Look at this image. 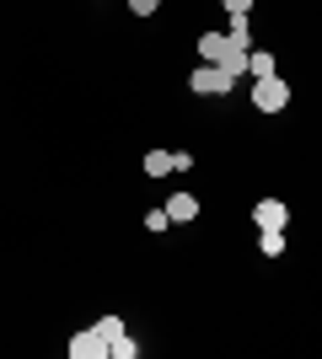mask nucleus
<instances>
[{
    "mask_svg": "<svg viewBox=\"0 0 322 359\" xmlns=\"http://www.w3.org/2000/svg\"><path fill=\"white\" fill-rule=\"evenodd\" d=\"M285 102H290V86H285L279 75H263L258 86H253V107H258V113H279Z\"/></svg>",
    "mask_w": 322,
    "mask_h": 359,
    "instance_id": "nucleus-1",
    "label": "nucleus"
},
{
    "mask_svg": "<svg viewBox=\"0 0 322 359\" xmlns=\"http://www.w3.org/2000/svg\"><path fill=\"white\" fill-rule=\"evenodd\" d=\"M188 91H199V97H226L231 91V75L220 65H199V70L188 75Z\"/></svg>",
    "mask_w": 322,
    "mask_h": 359,
    "instance_id": "nucleus-2",
    "label": "nucleus"
},
{
    "mask_svg": "<svg viewBox=\"0 0 322 359\" xmlns=\"http://www.w3.org/2000/svg\"><path fill=\"white\" fill-rule=\"evenodd\" d=\"M253 220H258V231H285L290 210H285V198H258V204H253Z\"/></svg>",
    "mask_w": 322,
    "mask_h": 359,
    "instance_id": "nucleus-3",
    "label": "nucleus"
},
{
    "mask_svg": "<svg viewBox=\"0 0 322 359\" xmlns=\"http://www.w3.org/2000/svg\"><path fill=\"white\" fill-rule=\"evenodd\" d=\"M102 354H107V344H102V332H97V327H86V332L70 338V359H102Z\"/></svg>",
    "mask_w": 322,
    "mask_h": 359,
    "instance_id": "nucleus-4",
    "label": "nucleus"
},
{
    "mask_svg": "<svg viewBox=\"0 0 322 359\" xmlns=\"http://www.w3.org/2000/svg\"><path fill=\"white\" fill-rule=\"evenodd\" d=\"M161 210H167L172 225H188V220H199V198H194V194H172Z\"/></svg>",
    "mask_w": 322,
    "mask_h": 359,
    "instance_id": "nucleus-5",
    "label": "nucleus"
},
{
    "mask_svg": "<svg viewBox=\"0 0 322 359\" xmlns=\"http://www.w3.org/2000/svg\"><path fill=\"white\" fill-rule=\"evenodd\" d=\"M220 70H226L231 81H236V75H247V48H242V43H231V38H226V54H220Z\"/></svg>",
    "mask_w": 322,
    "mask_h": 359,
    "instance_id": "nucleus-6",
    "label": "nucleus"
},
{
    "mask_svg": "<svg viewBox=\"0 0 322 359\" xmlns=\"http://www.w3.org/2000/svg\"><path fill=\"white\" fill-rule=\"evenodd\" d=\"M220 54H226V32H204L199 38V65H220Z\"/></svg>",
    "mask_w": 322,
    "mask_h": 359,
    "instance_id": "nucleus-7",
    "label": "nucleus"
},
{
    "mask_svg": "<svg viewBox=\"0 0 322 359\" xmlns=\"http://www.w3.org/2000/svg\"><path fill=\"white\" fill-rule=\"evenodd\" d=\"M247 75H253V81L274 75V54H269V48H247Z\"/></svg>",
    "mask_w": 322,
    "mask_h": 359,
    "instance_id": "nucleus-8",
    "label": "nucleus"
},
{
    "mask_svg": "<svg viewBox=\"0 0 322 359\" xmlns=\"http://www.w3.org/2000/svg\"><path fill=\"white\" fill-rule=\"evenodd\" d=\"M172 172V150H151L145 156V177H167Z\"/></svg>",
    "mask_w": 322,
    "mask_h": 359,
    "instance_id": "nucleus-9",
    "label": "nucleus"
},
{
    "mask_svg": "<svg viewBox=\"0 0 322 359\" xmlns=\"http://www.w3.org/2000/svg\"><path fill=\"white\" fill-rule=\"evenodd\" d=\"M258 252L263 257H279V252H285V231H258Z\"/></svg>",
    "mask_w": 322,
    "mask_h": 359,
    "instance_id": "nucleus-10",
    "label": "nucleus"
},
{
    "mask_svg": "<svg viewBox=\"0 0 322 359\" xmlns=\"http://www.w3.org/2000/svg\"><path fill=\"white\" fill-rule=\"evenodd\" d=\"M107 354H113V359H140V344L129 338V332H119V338L107 344Z\"/></svg>",
    "mask_w": 322,
    "mask_h": 359,
    "instance_id": "nucleus-11",
    "label": "nucleus"
},
{
    "mask_svg": "<svg viewBox=\"0 0 322 359\" xmlns=\"http://www.w3.org/2000/svg\"><path fill=\"white\" fill-rule=\"evenodd\" d=\"M97 332H102V344H113V338L123 332V322H119V316H102V322H97Z\"/></svg>",
    "mask_w": 322,
    "mask_h": 359,
    "instance_id": "nucleus-12",
    "label": "nucleus"
},
{
    "mask_svg": "<svg viewBox=\"0 0 322 359\" xmlns=\"http://www.w3.org/2000/svg\"><path fill=\"white\" fill-rule=\"evenodd\" d=\"M167 225H172L167 210H151V215H145V231H167Z\"/></svg>",
    "mask_w": 322,
    "mask_h": 359,
    "instance_id": "nucleus-13",
    "label": "nucleus"
},
{
    "mask_svg": "<svg viewBox=\"0 0 322 359\" xmlns=\"http://www.w3.org/2000/svg\"><path fill=\"white\" fill-rule=\"evenodd\" d=\"M156 6H161V0H129V11H135V16H151Z\"/></svg>",
    "mask_w": 322,
    "mask_h": 359,
    "instance_id": "nucleus-14",
    "label": "nucleus"
},
{
    "mask_svg": "<svg viewBox=\"0 0 322 359\" xmlns=\"http://www.w3.org/2000/svg\"><path fill=\"white\" fill-rule=\"evenodd\" d=\"M220 6H226L231 16H247V11H253V0H220Z\"/></svg>",
    "mask_w": 322,
    "mask_h": 359,
    "instance_id": "nucleus-15",
    "label": "nucleus"
}]
</instances>
